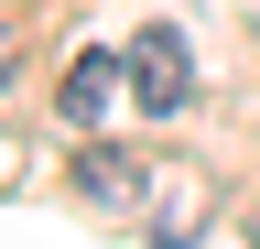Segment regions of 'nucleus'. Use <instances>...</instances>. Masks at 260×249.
Returning a JSON list of instances; mask_svg holds the SVG:
<instances>
[{"mask_svg": "<svg viewBox=\"0 0 260 249\" xmlns=\"http://www.w3.org/2000/svg\"><path fill=\"white\" fill-rule=\"evenodd\" d=\"M76 173H87V195H98V206H141V184H152L141 163H119V152H76Z\"/></svg>", "mask_w": 260, "mask_h": 249, "instance_id": "nucleus-4", "label": "nucleus"}, {"mask_svg": "<svg viewBox=\"0 0 260 249\" xmlns=\"http://www.w3.org/2000/svg\"><path fill=\"white\" fill-rule=\"evenodd\" d=\"M130 98H141L152 119H174V109L195 98V54H184V33H174V22H152V33L130 44Z\"/></svg>", "mask_w": 260, "mask_h": 249, "instance_id": "nucleus-1", "label": "nucleus"}, {"mask_svg": "<svg viewBox=\"0 0 260 249\" xmlns=\"http://www.w3.org/2000/svg\"><path fill=\"white\" fill-rule=\"evenodd\" d=\"M141 206H152V249H195L206 238V173L195 163H152Z\"/></svg>", "mask_w": 260, "mask_h": 249, "instance_id": "nucleus-2", "label": "nucleus"}, {"mask_svg": "<svg viewBox=\"0 0 260 249\" xmlns=\"http://www.w3.org/2000/svg\"><path fill=\"white\" fill-rule=\"evenodd\" d=\"M0 87H11V44H0Z\"/></svg>", "mask_w": 260, "mask_h": 249, "instance_id": "nucleus-5", "label": "nucleus"}, {"mask_svg": "<svg viewBox=\"0 0 260 249\" xmlns=\"http://www.w3.org/2000/svg\"><path fill=\"white\" fill-rule=\"evenodd\" d=\"M119 76H130V54H76V65H65V87H54V98H65V119H76V130H87V119H109Z\"/></svg>", "mask_w": 260, "mask_h": 249, "instance_id": "nucleus-3", "label": "nucleus"}]
</instances>
